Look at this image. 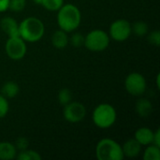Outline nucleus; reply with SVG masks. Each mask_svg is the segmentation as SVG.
Returning <instances> with one entry per match:
<instances>
[{
	"label": "nucleus",
	"mask_w": 160,
	"mask_h": 160,
	"mask_svg": "<svg viewBox=\"0 0 160 160\" xmlns=\"http://www.w3.org/2000/svg\"><path fill=\"white\" fill-rule=\"evenodd\" d=\"M82 22V13L79 8L73 4H64L57 10V24L59 29L71 33L80 26Z\"/></svg>",
	"instance_id": "1"
},
{
	"label": "nucleus",
	"mask_w": 160,
	"mask_h": 160,
	"mask_svg": "<svg viewBox=\"0 0 160 160\" xmlns=\"http://www.w3.org/2000/svg\"><path fill=\"white\" fill-rule=\"evenodd\" d=\"M45 33L43 22L37 17H27L19 23V36L25 42H38Z\"/></svg>",
	"instance_id": "2"
},
{
	"label": "nucleus",
	"mask_w": 160,
	"mask_h": 160,
	"mask_svg": "<svg viewBox=\"0 0 160 160\" xmlns=\"http://www.w3.org/2000/svg\"><path fill=\"white\" fill-rule=\"evenodd\" d=\"M117 119V112L115 108L109 103L98 104L93 111L92 120L96 127L101 129L110 128L112 127Z\"/></svg>",
	"instance_id": "3"
},
{
	"label": "nucleus",
	"mask_w": 160,
	"mask_h": 160,
	"mask_svg": "<svg viewBox=\"0 0 160 160\" xmlns=\"http://www.w3.org/2000/svg\"><path fill=\"white\" fill-rule=\"evenodd\" d=\"M96 157L98 160H122L125 158L122 145L110 138L101 139L98 142Z\"/></svg>",
	"instance_id": "4"
},
{
	"label": "nucleus",
	"mask_w": 160,
	"mask_h": 160,
	"mask_svg": "<svg viewBox=\"0 0 160 160\" xmlns=\"http://www.w3.org/2000/svg\"><path fill=\"white\" fill-rule=\"evenodd\" d=\"M111 42L109 34L102 29H94L84 37V46L87 50L95 52L105 51Z\"/></svg>",
	"instance_id": "5"
},
{
	"label": "nucleus",
	"mask_w": 160,
	"mask_h": 160,
	"mask_svg": "<svg viewBox=\"0 0 160 160\" xmlns=\"http://www.w3.org/2000/svg\"><path fill=\"white\" fill-rule=\"evenodd\" d=\"M110 38L117 42L126 41L132 34L131 23L126 19H118L112 22L109 29Z\"/></svg>",
	"instance_id": "6"
},
{
	"label": "nucleus",
	"mask_w": 160,
	"mask_h": 160,
	"mask_svg": "<svg viewBox=\"0 0 160 160\" xmlns=\"http://www.w3.org/2000/svg\"><path fill=\"white\" fill-rule=\"evenodd\" d=\"M146 80L144 76L141 73L132 72L128 74L125 79L126 91L133 97L142 96L146 90Z\"/></svg>",
	"instance_id": "7"
},
{
	"label": "nucleus",
	"mask_w": 160,
	"mask_h": 160,
	"mask_svg": "<svg viewBox=\"0 0 160 160\" xmlns=\"http://www.w3.org/2000/svg\"><path fill=\"white\" fill-rule=\"evenodd\" d=\"M5 52L8 58L12 60L22 59L27 52L26 42L20 37L8 38L5 44Z\"/></svg>",
	"instance_id": "8"
},
{
	"label": "nucleus",
	"mask_w": 160,
	"mask_h": 160,
	"mask_svg": "<svg viewBox=\"0 0 160 160\" xmlns=\"http://www.w3.org/2000/svg\"><path fill=\"white\" fill-rule=\"evenodd\" d=\"M86 115L85 106L78 101H70L64 106L63 116L65 120L70 124L80 123Z\"/></svg>",
	"instance_id": "9"
},
{
	"label": "nucleus",
	"mask_w": 160,
	"mask_h": 160,
	"mask_svg": "<svg viewBox=\"0 0 160 160\" xmlns=\"http://www.w3.org/2000/svg\"><path fill=\"white\" fill-rule=\"evenodd\" d=\"M0 27L6 33L8 38L19 36V23L14 18L8 16L4 17L0 22Z\"/></svg>",
	"instance_id": "10"
},
{
	"label": "nucleus",
	"mask_w": 160,
	"mask_h": 160,
	"mask_svg": "<svg viewBox=\"0 0 160 160\" xmlns=\"http://www.w3.org/2000/svg\"><path fill=\"white\" fill-rule=\"evenodd\" d=\"M153 137H154V131L147 127L140 128L134 133V139L142 146H147L152 144Z\"/></svg>",
	"instance_id": "11"
},
{
	"label": "nucleus",
	"mask_w": 160,
	"mask_h": 160,
	"mask_svg": "<svg viewBox=\"0 0 160 160\" xmlns=\"http://www.w3.org/2000/svg\"><path fill=\"white\" fill-rule=\"evenodd\" d=\"M122 150L125 158H136L142 152V145L134 139H128L122 145Z\"/></svg>",
	"instance_id": "12"
},
{
	"label": "nucleus",
	"mask_w": 160,
	"mask_h": 160,
	"mask_svg": "<svg viewBox=\"0 0 160 160\" xmlns=\"http://www.w3.org/2000/svg\"><path fill=\"white\" fill-rule=\"evenodd\" d=\"M51 40H52V44L54 48H56L58 50H62V49H65L68 45L69 37L67 32H65L61 29H58L53 32V34L52 35Z\"/></svg>",
	"instance_id": "13"
},
{
	"label": "nucleus",
	"mask_w": 160,
	"mask_h": 160,
	"mask_svg": "<svg viewBox=\"0 0 160 160\" xmlns=\"http://www.w3.org/2000/svg\"><path fill=\"white\" fill-rule=\"evenodd\" d=\"M18 150L14 143L0 142V160H12L16 158Z\"/></svg>",
	"instance_id": "14"
},
{
	"label": "nucleus",
	"mask_w": 160,
	"mask_h": 160,
	"mask_svg": "<svg viewBox=\"0 0 160 160\" xmlns=\"http://www.w3.org/2000/svg\"><path fill=\"white\" fill-rule=\"evenodd\" d=\"M135 110L139 116L145 118V117H148L151 115L154 109H153V104L149 99L141 98L136 102Z\"/></svg>",
	"instance_id": "15"
},
{
	"label": "nucleus",
	"mask_w": 160,
	"mask_h": 160,
	"mask_svg": "<svg viewBox=\"0 0 160 160\" xmlns=\"http://www.w3.org/2000/svg\"><path fill=\"white\" fill-rule=\"evenodd\" d=\"M19 92H20L19 84L13 81L6 82L1 88V95H3L8 99L15 98L19 94Z\"/></svg>",
	"instance_id": "16"
},
{
	"label": "nucleus",
	"mask_w": 160,
	"mask_h": 160,
	"mask_svg": "<svg viewBox=\"0 0 160 160\" xmlns=\"http://www.w3.org/2000/svg\"><path fill=\"white\" fill-rule=\"evenodd\" d=\"M142 158L143 160H159L160 147L154 144L147 145L143 152Z\"/></svg>",
	"instance_id": "17"
},
{
	"label": "nucleus",
	"mask_w": 160,
	"mask_h": 160,
	"mask_svg": "<svg viewBox=\"0 0 160 160\" xmlns=\"http://www.w3.org/2000/svg\"><path fill=\"white\" fill-rule=\"evenodd\" d=\"M16 158L19 160H40L42 158L40 154H38L37 151L25 149L22 151H19L17 153Z\"/></svg>",
	"instance_id": "18"
},
{
	"label": "nucleus",
	"mask_w": 160,
	"mask_h": 160,
	"mask_svg": "<svg viewBox=\"0 0 160 160\" xmlns=\"http://www.w3.org/2000/svg\"><path fill=\"white\" fill-rule=\"evenodd\" d=\"M131 30H132V34H135L138 37L146 36L149 32L147 23L142 21L136 22L135 23L131 24Z\"/></svg>",
	"instance_id": "19"
},
{
	"label": "nucleus",
	"mask_w": 160,
	"mask_h": 160,
	"mask_svg": "<svg viewBox=\"0 0 160 160\" xmlns=\"http://www.w3.org/2000/svg\"><path fill=\"white\" fill-rule=\"evenodd\" d=\"M64 4V0H42L41 6L49 11H57Z\"/></svg>",
	"instance_id": "20"
},
{
	"label": "nucleus",
	"mask_w": 160,
	"mask_h": 160,
	"mask_svg": "<svg viewBox=\"0 0 160 160\" xmlns=\"http://www.w3.org/2000/svg\"><path fill=\"white\" fill-rule=\"evenodd\" d=\"M72 101V93L69 89L68 88H62L58 92V102L62 105L65 106L68 103Z\"/></svg>",
	"instance_id": "21"
},
{
	"label": "nucleus",
	"mask_w": 160,
	"mask_h": 160,
	"mask_svg": "<svg viewBox=\"0 0 160 160\" xmlns=\"http://www.w3.org/2000/svg\"><path fill=\"white\" fill-rule=\"evenodd\" d=\"M26 6V0H9L8 9L13 12H21Z\"/></svg>",
	"instance_id": "22"
},
{
	"label": "nucleus",
	"mask_w": 160,
	"mask_h": 160,
	"mask_svg": "<svg viewBox=\"0 0 160 160\" xmlns=\"http://www.w3.org/2000/svg\"><path fill=\"white\" fill-rule=\"evenodd\" d=\"M69 42L74 47H81L84 44V36L81 33H73L69 38Z\"/></svg>",
	"instance_id": "23"
},
{
	"label": "nucleus",
	"mask_w": 160,
	"mask_h": 160,
	"mask_svg": "<svg viewBox=\"0 0 160 160\" xmlns=\"http://www.w3.org/2000/svg\"><path fill=\"white\" fill-rule=\"evenodd\" d=\"M9 112V103L8 98L0 94V119L4 118Z\"/></svg>",
	"instance_id": "24"
},
{
	"label": "nucleus",
	"mask_w": 160,
	"mask_h": 160,
	"mask_svg": "<svg viewBox=\"0 0 160 160\" xmlns=\"http://www.w3.org/2000/svg\"><path fill=\"white\" fill-rule=\"evenodd\" d=\"M147 38L148 41L155 45V46H159L160 45V32L159 30H154L152 32H148L147 34Z\"/></svg>",
	"instance_id": "25"
},
{
	"label": "nucleus",
	"mask_w": 160,
	"mask_h": 160,
	"mask_svg": "<svg viewBox=\"0 0 160 160\" xmlns=\"http://www.w3.org/2000/svg\"><path fill=\"white\" fill-rule=\"evenodd\" d=\"M14 144H15V146H16V148H17L18 151H22V150H25V149L28 148L29 142H28V140H27L26 138H24V137H20V138L16 141V142H15Z\"/></svg>",
	"instance_id": "26"
},
{
	"label": "nucleus",
	"mask_w": 160,
	"mask_h": 160,
	"mask_svg": "<svg viewBox=\"0 0 160 160\" xmlns=\"http://www.w3.org/2000/svg\"><path fill=\"white\" fill-rule=\"evenodd\" d=\"M152 144L160 147V129H157L156 131H154V137H153V143Z\"/></svg>",
	"instance_id": "27"
},
{
	"label": "nucleus",
	"mask_w": 160,
	"mask_h": 160,
	"mask_svg": "<svg viewBox=\"0 0 160 160\" xmlns=\"http://www.w3.org/2000/svg\"><path fill=\"white\" fill-rule=\"evenodd\" d=\"M9 0H0V13L8 9Z\"/></svg>",
	"instance_id": "28"
},
{
	"label": "nucleus",
	"mask_w": 160,
	"mask_h": 160,
	"mask_svg": "<svg viewBox=\"0 0 160 160\" xmlns=\"http://www.w3.org/2000/svg\"><path fill=\"white\" fill-rule=\"evenodd\" d=\"M159 79H160V74H158V76H157V86H158V88H159L160 87Z\"/></svg>",
	"instance_id": "29"
},
{
	"label": "nucleus",
	"mask_w": 160,
	"mask_h": 160,
	"mask_svg": "<svg viewBox=\"0 0 160 160\" xmlns=\"http://www.w3.org/2000/svg\"><path fill=\"white\" fill-rule=\"evenodd\" d=\"M37 5H41V3H42V0H33Z\"/></svg>",
	"instance_id": "30"
}]
</instances>
